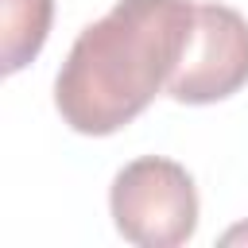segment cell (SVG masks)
Returning <instances> with one entry per match:
<instances>
[{
    "label": "cell",
    "instance_id": "obj_1",
    "mask_svg": "<svg viewBox=\"0 0 248 248\" xmlns=\"http://www.w3.org/2000/svg\"><path fill=\"white\" fill-rule=\"evenodd\" d=\"M194 8L190 0H116L74 39L54 78L62 120L81 136L132 124L170 85L194 35Z\"/></svg>",
    "mask_w": 248,
    "mask_h": 248
},
{
    "label": "cell",
    "instance_id": "obj_2",
    "mask_svg": "<svg viewBox=\"0 0 248 248\" xmlns=\"http://www.w3.org/2000/svg\"><path fill=\"white\" fill-rule=\"evenodd\" d=\"M116 232L140 248H178L198 229V190L182 163L143 155L128 163L108 190Z\"/></svg>",
    "mask_w": 248,
    "mask_h": 248
},
{
    "label": "cell",
    "instance_id": "obj_3",
    "mask_svg": "<svg viewBox=\"0 0 248 248\" xmlns=\"http://www.w3.org/2000/svg\"><path fill=\"white\" fill-rule=\"evenodd\" d=\"M248 85V19L229 4H198L190 46L167 85L182 105H213Z\"/></svg>",
    "mask_w": 248,
    "mask_h": 248
},
{
    "label": "cell",
    "instance_id": "obj_4",
    "mask_svg": "<svg viewBox=\"0 0 248 248\" xmlns=\"http://www.w3.org/2000/svg\"><path fill=\"white\" fill-rule=\"evenodd\" d=\"M0 4H4V74H16L43 50L54 0H0Z\"/></svg>",
    "mask_w": 248,
    "mask_h": 248
}]
</instances>
